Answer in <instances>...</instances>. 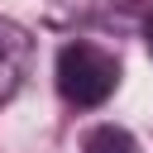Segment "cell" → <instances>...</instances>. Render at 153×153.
<instances>
[{
    "mask_svg": "<svg viewBox=\"0 0 153 153\" xmlns=\"http://www.w3.org/2000/svg\"><path fill=\"white\" fill-rule=\"evenodd\" d=\"M124 5H134V0H53V10L62 19H100V14H115Z\"/></svg>",
    "mask_w": 153,
    "mask_h": 153,
    "instance_id": "277c9868",
    "label": "cell"
},
{
    "mask_svg": "<svg viewBox=\"0 0 153 153\" xmlns=\"http://www.w3.org/2000/svg\"><path fill=\"white\" fill-rule=\"evenodd\" d=\"M120 86V62L115 53L96 48V43H67L57 53V91L67 105H81V110H96L115 96Z\"/></svg>",
    "mask_w": 153,
    "mask_h": 153,
    "instance_id": "6da1fadb",
    "label": "cell"
},
{
    "mask_svg": "<svg viewBox=\"0 0 153 153\" xmlns=\"http://www.w3.org/2000/svg\"><path fill=\"white\" fill-rule=\"evenodd\" d=\"M143 43H148V53H153V14L143 19Z\"/></svg>",
    "mask_w": 153,
    "mask_h": 153,
    "instance_id": "5b68a950",
    "label": "cell"
},
{
    "mask_svg": "<svg viewBox=\"0 0 153 153\" xmlns=\"http://www.w3.org/2000/svg\"><path fill=\"white\" fill-rule=\"evenodd\" d=\"M29 62H33V38L24 24L5 19L0 14V105H10L29 76Z\"/></svg>",
    "mask_w": 153,
    "mask_h": 153,
    "instance_id": "7a4b0ae2",
    "label": "cell"
},
{
    "mask_svg": "<svg viewBox=\"0 0 153 153\" xmlns=\"http://www.w3.org/2000/svg\"><path fill=\"white\" fill-rule=\"evenodd\" d=\"M81 153H143V148H139V139H134L129 129H120V124H96V129L86 134Z\"/></svg>",
    "mask_w": 153,
    "mask_h": 153,
    "instance_id": "3957f363",
    "label": "cell"
}]
</instances>
